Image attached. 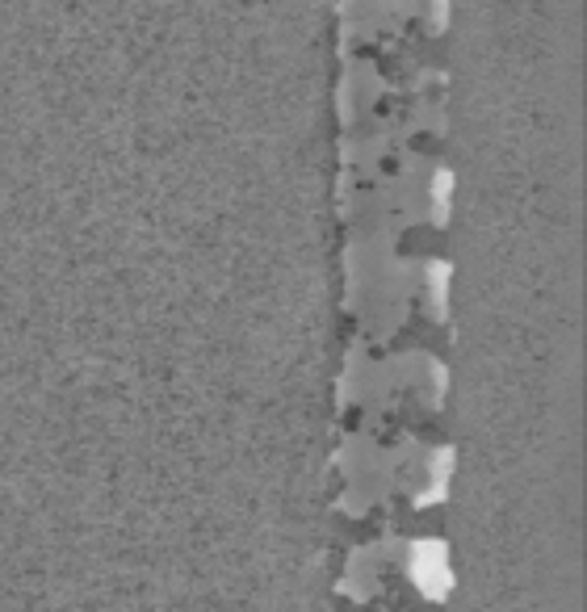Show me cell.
Returning a JSON list of instances; mask_svg holds the SVG:
<instances>
[{
    "mask_svg": "<svg viewBox=\"0 0 587 612\" xmlns=\"http://www.w3.org/2000/svg\"><path fill=\"white\" fill-rule=\"evenodd\" d=\"M412 579H416L424 591H440L449 583V558H445V549H440L437 541L416 546V554H412Z\"/></svg>",
    "mask_w": 587,
    "mask_h": 612,
    "instance_id": "1",
    "label": "cell"
}]
</instances>
